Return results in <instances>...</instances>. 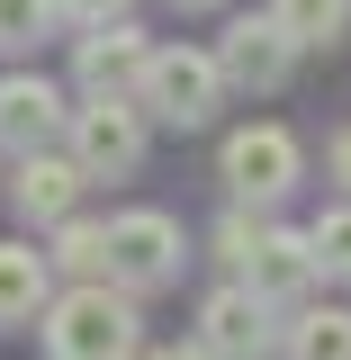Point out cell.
Returning <instances> with one entry per match:
<instances>
[{"mask_svg":"<svg viewBox=\"0 0 351 360\" xmlns=\"http://www.w3.org/2000/svg\"><path fill=\"white\" fill-rule=\"evenodd\" d=\"M45 360H144L135 352V297L90 279L45 307Z\"/></svg>","mask_w":351,"mask_h":360,"instance_id":"cell-1","label":"cell"},{"mask_svg":"<svg viewBox=\"0 0 351 360\" xmlns=\"http://www.w3.org/2000/svg\"><path fill=\"white\" fill-rule=\"evenodd\" d=\"M217 252L243 270V288H253V297H270V307H279V297H307V279L324 270V262H315V234H288V225H253L243 207L217 225Z\"/></svg>","mask_w":351,"mask_h":360,"instance_id":"cell-2","label":"cell"},{"mask_svg":"<svg viewBox=\"0 0 351 360\" xmlns=\"http://www.w3.org/2000/svg\"><path fill=\"white\" fill-rule=\"evenodd\" d=\"M225 99V63L208 45H162L153 54V82H144V117H162V127H208Z\"/></svg>","mask_w":351,"mask_h":360,"instance_id":"cell-3","label":"cell"},{"mask_svg":"<svg viewBox=\"0 0 351 360\" xmlns=\"http://www.w3.org/2000/svg\"><path fill=\"white\" fill-rule=\"evenodd\" d=\"M162 279H180V225L162 217V207L108 217V288L144 297V288H162Z\"/></svg>","mask_w":351,"mask_h":360,"instance_id":"cell-4","label":"cell"},{"mask_svg":"<svg viewBox=\"0 0 351 360\" xmlns=\"http://www.w3.org/2000/svg\"><path fill=\"white\" fill-rule=\"evenodd\" d=\"M72 162L90 180H127L144 162V99H82L72 108Z\"/></svg>","mask_w":351,"mask_h":360,"instance_id":"cell-5","label":"cell"},{"mask_svg":"<svg viewBox=\"0 0 351 360\" xmlns=\"http://www.w3.org/2000/svg\"><path fill=\"white\" fill-rule=\"evenodd\" d=\"M217 172H225V189H234L243 207H270V198H288V180H298V135L288 127H234Z\"/></svg>","mask_w":351,"mask_h":360,"instance_id":"cell-6","label":"cell"},{"mask_svg":"<svg viewBox=\"0 0 351 360\" xmlns=\"http://www.w3.org/2000/svg\"><path fill=\"white\" fill-rule=\"evenodd\" d=\"M153 54H162V45H144L127 18H117V27H90L82 54H72V82H82V99H144Z\"/></svg>","mask_w":351,"mask_h":360,"instance_id":"cell-7","label":"cell"},{"mask_svg":"<svg viewBox=\"0 0 351 360\" xmlns=\"http://www.w3.org/2000/svg\"><path fill=\"white\" fill-rule=\"evenodd\" d=\"M298 54H307V45L288 37L270 9H262V18H234V27L217 37V63H225V82H234V90H279L288 72H298Z\"/></svg>","mask_w":351,"mask_h":360,"instance_id":"cell-8","label":"cell"},{"mask_svg":"<svg viewBox=\"0 0 351 360\" xmlns=\"http://www.w3.org/2000/svg\"><path fill=\"white\" fill-rule=\"evenodd\" d=\"M270 342H279L270 333V297H253L243 279L198 307V352L208 360H270Z\"/></svg>","mask_w":351,"mask_h":360,"instance_id":"cell-9","label":"cell"},{"mask_svg":"<svg viewBox=\"0 0 351 360\" xmlns=\"http://www.w3.org/2000/svg\"><path fill=\"white\" fill-rule=\"evenodd\" d=\"M82 162H72V153H54V144H45V153H18V180H9V207H18V217L27 225H72V207H82Z\"/></svg>","mask_w":351,"mask_h":360,"instance_id":"cell-10","label":"cell"},{"mask_svg":"<svg viewBox=\"0 0 351 360\" xmlns=\"http://www.w3.org/2000/svg\"><path fill=\"white\" fill-rule=\"evenodd\" d=\"M54 135H72V108H63V90L45 82V72H9V82H0V144H18V153H45Z\"/></svg>","mask_w":351,"mask_h":360,"instance_id":"cell-11","label":"cell"},{"mask_svg":"<svg viewBox=\"0 0 351 360\" xmlns=\"http://www.w3.org/2000/svg\"><path fill=\"white\" fill-rule=\"evenodd\" d=\"M37 315H45V252L0 243V333L9 324H37Z\"/></svg>","mask_w":351,"mask_h":360,"instance_id":"cell-12","label":"cell"},{"mask_svg":"<svg viewBox=\"0 0 351 360\" xmlns=\"http://www.w3.org/2000/svg\"><path fill=\"white\" fill-rule=\"evenodd\" d=\"M288 360H351V307H307L288 324Z\"/></svg>","mask_w":351,"mask_h":360,"instance_id":"cell-13","label":"cell"},{"mask_svg":"<svg viewBox=\"0 0 351 360\" xmlns=\"http://www.w3.org/2000/svg\"><path fill=\"white\" fill-rule=\"evenodd\" d=\"M270 18H279L298 45H333L351 27V0H270Z\"/></svg>","mask_w":351,"mask_h":360,"instance_id":"cell-14","label":"cell"},{"mask_svg":"<svg viewBox=\"0 0 351 360\" xmlns=\"http://www.w3.org/2000/svg\"><path fill=\"white\" fill-rule=\"evenodd\" d=\"M54 262L63 270H90V279H108V225H63V243H54Z\"/></svg>","mask_w":351,"mask_h":360,"instance_id":"cell-15","label":"cell"},{"mask_svg":"<svg viewBox=\"0 0 351 360\" xmlns=\"http://www.w3.org/2000/svg\"><path fill=\"white\" fill-rule=\"evenodd\" d=\"M307 234H315V262H324V279H351V207H324Z\"/></svg>","mask_w":351,"mask_h":360,"instance_id":"cell-16","label":"cell"},{"mask_svg":"<svg viewBox=\"0 0 351 360\" xmlns=\"http://www.w3.org/2000/svg\"><path fill=\"white\" fill-rule=\"evenodd\" d=\"M54 18H63L54 0H0V45H37Z\"/></svg>","mask_w":351,"mask_h":360,"instance_id":"cell-17","label":"cell"},{"mask_svg":"<svg viewBox=\"0 0 351 360\" xmlns=\"http://www.w3.org/2000/svg\"><path fill=\"white\" fill-rule=\"evenodd\" d=\"M63 18H82V27H117L127 18V0H54Z\"/></svg>","mask_w":351,"mask_h":360,"instance_id":"cell-18","label":"cell"},{"mask_svg":"<svg viewBox=\"0 0 351 360\" xmlns=\"http://www.w3.org/2000/svg\"><path fill=\"white\" fill-rule=\"evenodd\" d=\"M333 172H343V180H351V127H343V135H333Z\"/></svg>","mask_w":351,"mask_h":360,"instance_id":"cell-19","label":"cell"},{"mask_svg":"<svg viewBox=\"0 0 351 360\" xmlns=\"http://www.w3.org/2000/svg\"><path fill=\"white\" fill-rule=\"evenodd\" d=\"M144 360H208L198 342H172V352H144Z\"/></svg>","mask_w":351,"mask_h":360,"instance_id":"cell-20","label":"cell"},{"mask_svg":"<svg viewBox=\"0 0 351 360\" xmlns=\"http://www.w3.org/2000/svg\"><path fill=\"white\" fill-rule=\"evenodd\" d=\"M172 9H217V0H172Z\"/></svg>","mask_w":351,"mask_h":360,"instance_id":"cell-21","label":"cell"}]
</instances>
